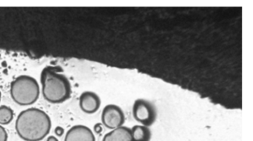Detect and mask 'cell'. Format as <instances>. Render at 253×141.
Returning a JSON list of instances; mask_svg holds the SVG:
<instances>
[{
  "instance_id": "cell-1",
  "label": "cell",
  "mask_w": 253,
  "mask_h": 141,
  "mask_svg": "<svg viewBox=\"0 0 253 141\" xmlns=\"http://www.w3.org/2000/svg\"><path fill=\"white\" fill-rule=\"evenodd\" d=\"M17 135L25 141H41L49 134L51 120L47 113L37 108L21 111L16 120Z\"/></svg>"
},
{
  "instance_id": "cell-2",
  "label": "cell",
  "mask_w": 253,
  "mask_h": 141,
  "mask_svg": "<svg viewBox=\"0 0 253 141\" xmlns=\"http://www.w3.org/2000/svg\"><path fill=\"white\" fill-rule=\"evenodd\" d=\"M63 69L59 66H48L41 73L42 92L45 100L51 103H62L69 99L72 94V86L69 79L61 74Z\"/></svg>"
},
{
  "instance_id": "cell-3",
  "label": "cell",
  "mask_w": 253,
  "mask_h": 141,
  "mask_svg": "<svg viewBox=\"0 0 253 141\" xmlns=\"http://www.w3.org/2000/svg\"><path fill=\"white\" fill-rule=\"evenodd\" d=\"M10 94L13 100L21 106L33 105L40 96L39 84L31 76L20 75L11 82Z\"/></svg>"
},
{
  "instance_id": "cell-4",
  "label": "cell",
  "mask_w": 253,
  "mask_h": 141,
  "mask_svg": "<svg viewBox=\"0 0 253 141\" xmlns=\"http://www.w3.org/2000/svg\"><path fill=\"white\" fill-rule=\"evenodd\" d=\"M132 114L134 120L143 126H152L158 117L156 105L146 99H137L134 101L132 107Z\"/></svg>"
},
{
  "instance_id": "cell-5",
  "label": "cell",
  "mask_w": 253,
  "mask_h": 141,
  "mask_svg": "<svg viewBox=\"0 0 253 141\" xmlns=\"http://www.w3.org/2000/svg\"><path fill=\"white\" fill-rule=\"evenodd\" d=\"M101 120L105 127L115 129L123 126L126 117L121 107L115 104H109L106 105L102 111Z\"/></svg>"
},
{
  "instance_id": "cell-6",
  "label": "cell",
  "mask_w": 253,
  "mask_h": 141,
  "mask_svg": "<svg viewBox=\"0 0 253 141\" xmlns=\"http://www.w3.org/2000/svg\"><path fill=\"white\" fill-rule=\"evenodd\" d=\"M80 107L84 112L91 114L97 112L101 105L100 96L93 92H84L79 99Z\"/></svg>"
},
{
  "instance_id": "cell-7",
  "label": "cell",
  "mask_w": 253,
  "mask_h": 141,
  "mask_svg": "<svg viewBox=\"0 0 253 141\" xmlns=\"http://www.w3.org/2000/svg\"><path fill=\"white\" fill-rule=\"evenodd\" d=\"M64 141H96V138L89 128L77 125L68 131Z\"/></svg>"
},
{
  "instance_id": "cell-8",
  "label": "cell",
  "mask_w": 253,
  "mask_h": 141,
  "mask_svg": "<svg viewBox=\"0 0 253 141\" xmlns=\"http://www.w3.org/2000/svg\"><path fill=\"white\" fill-rule=\"evenodd\" d=\"M103 141H133L131 129L126 126H121L106 134Z\"/></svg>"
},
{
  "instance_id": "cell-9",
  "label": "cell",
  "mask_w": 253,
  "mask_h": 141,
  "mask_svg": "<svg viewBox=\"0 0 253 141\" xmlns=\"http://www.w3.org/2000/svg\"><path fill=\"white\" fill-rule=\"evenodd\" d=\"M133 141H150L152 132L147 126L136 125L131 129Z\"/></svg>"
},
{
  "instance_id": "cell-10",
  "label": "cell",
  "mask_w": 253,
  "mask_h": 141,
  "mask_svg": "<svg viewBox=\"0 0 253 141\" xmlns=\"http://www.w3.org/2000/svg\"><path fill=\"white\" fill-rule=\"evenodd\" d=\"M14 111L7 105L0 106V125H8L14 119Z\"/></svg>"
},
{
  "instance_id": "cell-11",
  "label": "cell",
  "mask_w": 253,
  "mask_h": 141,
  "mask_svg": "<svg viewBox=\"0 0 253 141\" xmlns=\"http://www.w3.org/2000/svg\"><path fill=\"white\" fill-rule=\"evenodd\" d=\"M8 133L5 128L0 125V141H8Z\"/></svg>"
},
{
  "instance_id": "cell-12",
  "label": "cell",
  "mask_w": 253,
  "mask_h": 141,
  "mask_svg": "<svg viewBox=\"0 0 253 141\" xmlns=\"http://www.w3.org/2000/svg\"><path fill=\"white\" fill-rule=\"evenodd\" d=\"M65 130L61 126H57L54 129V134L57 135V137H61L64 135Z\"/></svg>"
},
{
  "instance_id": "cell-13",
  "label": "cell",
  "mask_w": 253,
  "mask_h": 141,
  "mask_svg": "<svg viewBox=\"0 0 253 141\" xmlns=\"http://www.w3.org/2000/svg\"><path fill=\"white\" fill-rule=\"evenodd\" d=\"M94 132L97 134L101 133L102 131H103V128H102L101 124L100 123H97L94 126Z\"/></svg>"
},
{
  "instance_id": "cell-14",
  "label": "cell",
  "mask_w": 253,
  "mask_h": 141,
  "mask_svg": "<svg viewBox=\"0 0 253 141\" xmlns=\"http://www.w3.org/2000/svg\"><path fill=\"white\" fill-rule=\"evenodd\" d=\"M46 141H58V139H57V138H56V137L52 136V135H51V136H49V137H48V138H47Z\"/></svg>"
},
{
  "instance_id": "cell-15",
  "label": "cell",
  "mask_w": 253,
  "mask_h": 141,
  "mask_svg": "<svg viewBox=\"0 0 253 141\" xmlns=\"http://www.w3.org/2000/svg\"><path fill=\"white\" fill-rule=\"evenodd\" d=\"M1 97H2V94H1V92H0V101H1Z\"/></svg>"
}]
</instances>
